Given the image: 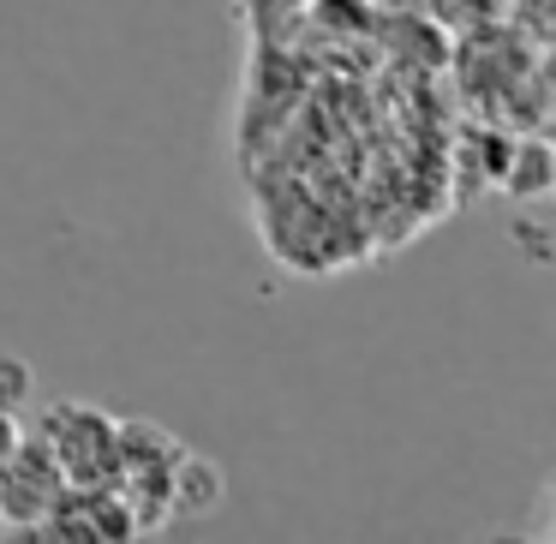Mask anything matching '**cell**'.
<instances>
[{"instance_id": "obj_1", "label": "cell", "mask_w": 556, "mask_h": 544, "mask_svg": "<svg viewBox=\"0 0 556 544\" xmlns=\"http://www.w3.org/2000/svg\"><path fill=\"white\" fill-rule=\"evenodd\" d=\"M186 443L150 419H121V448H114V491L132 508L138 532H156L174 520V472H180Z\"/></svg>"}, {"instance_id": "obj_2", "label": "cell", "mask_w": 556, "mask_h": 544, "mask_svg": "<svg viewBox=\"0 0 556 544\" xmlns=\"http://www.w3.org/2000/svg\"><path fill=\"white\" fill-rule=\"evenodd\" d=\"M30 431L49 443L61 460L66 484H109L114 479V448H121V419L90 401H49Z\"/></svg>"}, {"instance_id": "obj_3", "label": "cell", "mask_w": 556, "mask_h": 544, "mask_svg": "<svg viewBox=\"0 0 556 544\" xmlns=\"http://www.w3.org/2000/svg\"><path fill=\"white\" fill-rule=\"evenodd\" d=\"M61 491H66L61 460L49 455V443H42L37 431L18 425V437L7 443V455H0V527L37 532Z\"/></svg>"}, {"instance_id": "obj_4", "label": "cell", "mask_w": 556, "mask_h": 544, "mask_svg": "<svg viewBox=\"0 0 556 544\" xmlns=\"http://www.w3.org/2000/svg\"><path fill=\"white\" fill-rule=\"evenodd\" d=\"M30 539H42V544H66V539L121 544V539H144V532H138L132 508L121 503V491H114V484H66Z\"/></svg>"}, {"instance_id": "obj_5", "label": "cell", "mask_w": 556, "mask_h": 544, "mask_svg": "<svg viewBox=\"0 0 556 544\" xmlns=\"http://www.w3.org/2000/svg\"><path fill=\"white\" fill-rule=\"evenodd\" d=\"M222 496H228V479H222V467L186 448V455H180V472H174V520L210 515Z\"/></svg>"}, {"instance_id": "obj_6", "label": "cell", "mask_w": 556, "mask_h": 544, "mask_svg": "<svg viewBox=\"0 0 556 544\" xmlns=\"http://www.w3.org/2000/svg\"><path fill=\"white\" fill-rule=\"evenodd\" d=\"M551 186V162H544V144L527 138V144H508V198H539Z\"/></svg>"}, {"instance_id": "obj_7", "label": "cell", "mask_w": 556, "mask_h": 544, "mask_svg": "<svg viewBox=\"0 0 556 544\" xmlns=\"http://www.w3.org/2000/svg\"><path fill=\"white\" fill-rule=\"evenodd\" d=\"M37 389V377H30V365L25 359H13V353H0V407L7 413H18L25 407V395Z\"/></svg>"}, {"instance_id": "obj_8", "label": "cell", "mask_w": 556, "mask_h": 544, "mask_svg": "<svg viewBox=\"0 0 556 544\" xmlns=\"http://www.w3.org/2000/svg\"><path fill=\"white\" fill-rule=\"evenodd\" d=\"M13 437H18V413L0 407V455H7V443H13Z\"/></svg>"}]
</instances>
